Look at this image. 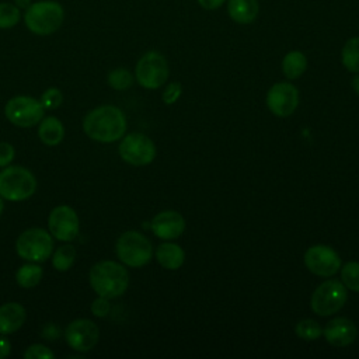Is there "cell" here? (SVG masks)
I'll list each match as a JSON object with an SVG mask.
<instances>
[{
    "mask_svg": "<svg viewBox=\"0 0 359 359\" xmlns=\"http://www.w3.org/2000/svg\"><path fill=\"white\" fill-rule=\"evenodd\" d=\"M36 180L34 174L20 165L6 167L0 172V196L6 201L20 202L34 195Z\"/></svg>",
    "mask_w": 359,
    "mask_h": 359,
    "instance_id": "277c9868",
    "label": "cell"
},
{
    "mask_svg": "<svg viewBox=\"0 0 359 359\" xmlns=\"http://www.w3.org/2000/svg\"><path fill=\"white\" fill-rule=\"evenodd\" d=\"M53 352L42 344H34L24 352L25 359H53Z\"/></svg>",
    "mask_w": 359,
    "mask_h": 359,
    "instance_id": "f546056e",
    "label": "cell"
},
{
    "mask_svg": "<svg viewBox=\"0 0 359 359\" xmlns=\"http://www.w3.org/2000/svg\"><path fill=\"white\" fill-rule=\"evenodd\" d=\"M38 136L46 146H56L63 140L65 136L63 123L56 116L42 118L38 128Z\"/></svg>",
    "mask_w": 359,
    "mask_h": 359,
    "instance_id": "ffe728a7",
    "label": "cell"
},
{
    "mask_svg": "<svg viewBox=\"0 0 359 359\" xmlns=\"http://www.w3.org/2000/svg\"><path fill=\"white\" fill-rule=\"evenodd\" d=\"M185 230V220L175 210H163L151 220V231L163 240L178 238Z\"/></svg>",
    "mask_w": 359,
    "mask_h": 359,
    "instance_id": "9a60e30c",
    "label": "cell"
},
{
    "mask_svg": "<svg viewBox=\"0 0 359 359\" xmlns=\"http://www.w3.org/2000/svg\"><path fill=\"white\" fill-rule=\"evenodd\" d=\"M156 258L163 268L175 271L182 266L185 261V254L178 244L163 243L156 250Z\"/></svg>",
    "mask_w": 359,
    "mask_h": 359,
    "instance_id": "d6986e66",
    "label": "cell"
},
{
    "mask_svg": "<svg viewBox=\"0 0 359 359\" xmlns=\"http://www.w3.org/2000/svg\"><path fill=\"white\" fill-rule=\"evenodd\" d=\"M226 0H198L199 6L205 10H216L219 8L220 6H223Z\"/></svg>",
    "mask_w": 359,
    "mask_h": 359,
    "instance_id": "e575fe53",
    "label": "cell"
},
{
    "mask_svg": "<svg viewBox=\"0 0 359 359\" xmlns=\"http://www.w3.org/2000/svg\"><path fill=\"white\" fill-rule=\"evenodd\" d=\"M11 352V342L8 338L3 337V334L0 335V359H4L10 355Z\"/></svg>",
    "mask_w": 359,
    "mask_h": 359,
    "instance_id": "836d02e7",
    "label": "cell"
},
{
    "mask_svg": "<svg viewBox=\"0 0 359 359\" xmlns=\"http://www.w3.org/2000/svg\"><path fill=\"white\" fill-rule=\"evenodd\" d=\"M65 20V10L55 0H39L25 8L24 22L35 35H50L56 32Z\"/></svg>",
    "mask_w": 359,
    "mask_h": 359,
    "instance_id": "3957f363",
    "label": "cell"
},
{
    "mask_svg": "<svg viewBox=\"0 0 359 359\" xmlns=\"http://www.w3.org/2000/svg\"><path fill=\"white\" fill-rule=\"evenodd\" d=\"M133 76L128 69L116 67L108 73V84L114 90H126L132 86Z\"/></svg>",
    "mask_w": 359,
    "mask_h": 359,
    "instance_id": "4316f807",
    "label": "cell"
},
{
    "mask_svg": "<svg viewBox=\"0 0 359 359\" xmlns=\"http://www.w3.org/2000/svg\"><path fill=\"white\" fill-rule=\"evenodd\" d=\"M76 259V248L72 244H65L56 248L52 254V265L55 269L65 272L72 268Z\"/></svg>",
    "mask_w": 359,
    "mask_h": 359,
    "instance_id": "cb8c5ba5",
    "label": "cell"
},
{
    "mask_svg": "<svg viewBox=\"0 0 359 359\" xmlns=\"http://www.w3.org/2000/svg\"><path fill=\"white\" fill-rule=\"evenodd\" d=\"M88 280L90 286L98 296L114 299L126 292L129 286V273L123 265L105 259L93 265Z\"/></svg>",
    "mask_w": 359,
    "mask_h": 359,
    "instance_id": "7a4b0ae2",
    "label": "cell"
},
{
    "mask_svg": "<svg viewBox=\"0 0 359 359\" xmlns=\"http://www.w3.org/2000/svg\"><path fill=\"white\" fill-rule=\"evenodd\" d=\"M43 112L45 108L41 101L28 95L13 97L4 107L6 118L20 128H31L39 123L43 118Z\"/></svg>",
    "mask_w": 359,
    "mask_h": 359,
    "instance_id": "9c48e42d",
    "label": "cell"
},
{
    "mask_svg": "<svg viewBox=\"0 0 359 359\" xmlns=\"http://www.w3.org/2000/svg\"><path fill=\"white\" fill-rule=\"evenodd\" d=\"M306 268L318 276H332L341 269V258L330 245L317 244L304 252Z\"/></svg>",
    "mask_w": 359,
    "mask_h": 359,
    "instance_id": "8fae6325",
    "label": "cell"
},
{
    "mask_svg": "<svg viewBox=\"0 0 359 359\" xmlns=\"http://www.w3.org/2000/svg\"><path fill=\"white\" fill-rule=\"evenodd\" d=\"M83 130L95 142L111 143L125 135L126 118L118 107L101 105L84 116Z\"/></svg>",
    "mask_w": 359,
    "mask_h": 359,
    "instance_id": "6da1fadb",
    "label": "cell"
},
{
    "mask_svg": "<svg viewBox=\"0 0 359 359\" xmlns=\"http://www.w3.org/2000/svg\"><path fill=\"white\" fill-rule=\"evenodd\" d=\"M15 250L25 261L43 262L53 252V238L46 230L32 227L18 236Z\"/></svg>",
    "mask_w": 359,
    "mask_h": 359,
    "instance_id": "8992f818",
    "label": "cell"
},
{
    "mask_svg": "<svg viewBox=\"0 0 359 359\" xmlns=\"http://www.w3.org/2000/svg\"><path fill=\"white\" fill-rule=\"evenodd\" d=\"M306 69H307V57L303 52L290 50L289 53L285 55L282 60V72L287 79L294 80L300 77L306 72Z\"/></svg>",
    "mask_w": 359,
    "mask_h": 359,
    "instance_id": "44dd1931",
    "label": "cell"
},
{
    "mask_svg": "<svg viewBox=\"0 0 359 359\" xmlns=\"http://www.w3.org/2000/svg\"><path fill=\"white\" fill-rule=\"evenodd\" d=\"M14 154H15L14 147L7 142H1L0 143V168L7 167L13 161Z\"/></svg>",
    "mask_w": 359,
    "mask_h": 359,
    "instance_id": "d6a6232c",
    "label": "cell"
},
{
    "mask_svg": "<svg viewBox=\"0 0 359 359\" xmlns=\"http://www.w3.org/2000/svg\"><path fill=\"white\" fill-rule=\"evenodd\" d=\"M111 310V304L108 302L107 297H102V296H98L93 304H91V313L95 316V317H105Z\"/></svg>",
    "mask_w": 359,
    "mask_h": 359,
    "instance_id": "1f68e13d",
    "label": "cell"
},
{
    "mask_svg": "<svg viewBox=\"0 0 359 359\" xmlns=\"http://www.w3.org/2000/svg\"><path fill=\"white\" fill-rule=\"evenodd\" d=\"M21 20V10L8 1L0 3V29H8L15 27Z\"/></svg>",
    "mask_w": 359,
    "mask_h": 359,
    "instance_id": "d4e9b609",
    "label": "cell"
},
{
    "mask_svg": "<svg viewBox=\"0 0 359 359\" xmlns=\"http://www.w3.org/2000/svg\"><path fill=\"white\" fill-rule=\"evenodd\" d=\"M48 226L50 234L60 241L74 240L80 229L77 213L67 205H59L52 209L49 213Z\"/></svg>",
    "mask_w": 359,
    "mask_h": 359,
    "instance_id": "7c38bea8",
    "label": "cell"
},
{
    "mask_svg": "<svg viewBox=\"0 0 359 359\" xmlns=\"http://www.w3.org/2000/svg\"><path fill=\"white\" fill-rule=\"evenodd\" d=\"M259 11L257 0H227V13L237 24H251Z\"/></svg>",
    "mask_w": 359,
    "mask_h": 359,
    "instance_id": "ac0fdd59",
    "label": "cell"
},
{
    "mask_svg": "<svg viewBox=\"0 0 359 359\" xmlns=\"http://www.w3.org/2000/svg\"><path fill=\"white\" fill-rule=\"evenodd\" d=\"M65 338L67 345L79 352L91 351L100 338V330L97 324L88 318H77L72 321L66 331Z\"/></svg>",
    "mask_w": 359,
    "mask_h": 359,
    "instance_id": "5bb4252c",
    "label": "cell"
},
{
    "mask_svg": "<svg viewBox=\"0 0 359 359\" xmlns=\"http://www.w3.org/2000/svg\"><path fill=\"white\" fill-rule=\"evenodd\" d=\"M323 334L328 344L334 346H346L356 339L358 328L351 320L345 317H335L327 323Z\"/></svg>",
    "mask_w": 359,
    "mask_h": 359,
    "instance_id": "2e32d148",
    "label": "cell"
},
{
    "mask_svg": "<svg viewBox=\"0 0 359 359\" xmlns=\"http://www.w3.org/2000/svg\"><path fill=\"white\" fill-rule=\"evenodd\" d=\"M168 63L165 57L157 50L146 52L136 63L135 77L137 83L147 88L156 90L161 87L168 79Z\"/></svg>",
    "mask_w": 359,
    "mask_h": 359,
    "instance_id": "52a82bcc",
    "label": "cell"
},
{
    "mask_svg": "<svg viewBox=\"0 0 359 359\" xmlns=\"http://www.w3.org/2000/svg\"><path fill=\"white\" fill-rule=\"evenodd\" d=\"M31 3H32L31 0H14V4H15L20 10H21V8H24V10L28 8V7L31 6Z\"/></svg>",
    "mask_w": 359,
    "mask_h": 359,
    "instance_id": "d590c367",
    "label": "cell"
},
{
    "mask_svg": "<svg viewBox=\"0 0 359 359\" xmlns=\"http://www.w3.org/2000/svg\"><path fill=\"white\" fill-rule=\"evenodd\" d=\"M42 275H43V271L39 265H36L34 262L25 264L18 268V271L15 273V280L21 287L29 289L39 283V280L42 279Z\"/></svg>",
    "mask_w": 359,
    "mask_h": 359,
    "instance_id": "7402d4cb",
    "label": "cell"
},
{
    "mask_svg": "<svg viewBox=\"0 0 359 359\" xmlns=\"http://www.w3.org/2000/svg\"><path fill=\"white\" fill-rule=\"evenodd\" d=\"M181 94H182V86H181V83H178V81H172V83H170L167 87H165V90L163 91V101L165 102V104H174L180 97H181Z\"/></svg>",
    "mask_w": 359,
    "mask_h": 359,
    "instance_id": "4dcf8cb0",
    "label": "cell"
},
{
    "mask_svg": "<svg viewBox=\"0 0 359 359\" xmlns=\"http://www.w3.org/2000/svg\"><path fill=\"white\" fill-rule=\"evenodd\" d=\"M294 332L299 338H302L304 341H314L323 334V330L316 320L304 318L296 324Z\"/></svg>",
    "mask_w": 359,
    "mask_h": 359,
    "instance_id": "484cf974",
    "label": "cell"
},
{
    "mask_svg": "<svg viewBox=\"0 0 359 359\" xmlns=\"http://www.w3.org/2000/svg\"><path fill=\"white\" fill-rule=\"evenodd\" d=\"M41 104H42V107L45 108V109H55V108H57L60 104H62V101H63V95H62V93H60V90L59 88H56V87H50V88H48L42 95H41Z\"/></svg>",
    "mask_w": 359,
    "mask_h": 359,
    "instance_id": "f1b7e54d",
    "label": "cell"
},
{
    "mask_svg": "<svg viewBox=\"0 0 359 359\" xmlns=\"http://www.w3.org/2000/svg\"><path fill=\"white\" fill-rule=\"evenodd\" d=\"M25 309L15 302L0 306V334L7 335L18 331L25 321Z\"/></svg>",
    "mask_w": 359,
    "mask_h": 359,
    "instance_id": "e0dca14e",
    "label": "cell"
},
{
    "mask_svg": "<svg viewBox=\"0 0 359 359\" xmlns=\"http://www.w3.org/2000/svg\"><path fill=\"white\" fill-rule=\"evenodd\" d=\"M3 209H4V203H3V198L0 196V215L3 213Z\"/></svg>",
    "mask_w": 359,
    "mask_h": 359,
    "instance_id": "74e56055",
    "label": "cell"
},
{
    "mask_svg": "<svg viewBox=\"0 0 359 359\" xmlns=\"http://www.w3.org/2000/svg\"><path fill=\"white\" fill-rule=\"evenodd\" d=\"M341 280L345 287L359 292V262L349 261L341 269Z\"/></svg>",
    "mask_w": 359,
    "mask_h": 359,
    "instance_id": "83f0119b",
    "label": "cell"
},
{
    "mask_svg": "<svg viewBox=\"0 0 359 359\" xmlns=\"http://www.w3.org/2000/svg\"><path fill=\"white\" fill-rule=\"evenodd\" d=\"M116 255L125 265L140 268L150 261L153 247L146 236L139 231L129 230L119 236L116 241Z\"/></svg>",
    "mask_w": 359,
    "mask_h": 359,
    "instance_id": "5b68a950",
    "label": "cell"
},
{
    "mask_svg": "<svg viewBox=\"0 0 359 359\" xmlns=\"http://www.w3.org/2000/svg\"><path fill=\"white\" fill-rule=\"evenodd\" d=\"M119 156L132 165H147L156 157L153 140L143 133H129L119 143Z\"/></svg>",
    "mask_w": 359,
    "mask_h": 359,
    "instance_id": "30bf717a",
    "label": "cell"
},
{
    "mask_svg": "<svg viewBox=\"0 0 359 359\" xmlns=\"http://www.w3.org/2000/svg\"><path fill=\"white\" fill-rule=\"evenodd\" d=\"M342 65L351 73H359V36L349 38L341 52Z\"/></svg>",
    "mask_w": 359,
    "mask_h": 359,
    "instance_id": "603a6c76",
    "label": "cell"
},
{
    "mask_svg": "<svg viewBox=\"0 0 359 359\" xmlns=\"http://www.w3.org/2000/svg\"><path fill=\"white\" fill-rule=\"evenodd\" d=\"M351 86H352V88L355 90V93L359 94V74H356V76L351 80Z\"/></svg>",
    "mask_w": 359,
    "mask_h": 359,
    "instance_id": "8d00e7d4",
    "label": "cell"
},
{
    "mask_svg": "<svg viewBox=\"0 0 359 359\" xmlns=\"http://www.w3.org/2000/svg\"><path fill=\"white\" fill-rule=\"evenodd\" d=\"M346 287L341 280L330 279L316 287L311 296V309L318 316L338 313L346 302Z\"/></svg>",
    "mask_w": 359,
    "mask_h": 359,
    "instance_id": "ba28073f",
    "label": "cell"
},
{
    "mask_svg": "<svg viewBox=\"0 0 359 359\" xmlns=\"http://www.w3.org/2000/svg\"><path fill=\"white\" fill-rule=\"evenodd\" d=\"M266 105L273 115L280 118L289 116L299 105V91L292 83H275L268 90Z\"/></svg>",
    "mask_w": 359,
    "mask_h": 359,
    "instance_id": "4fadbf2b",
    "label": "cell"
}]
</instances>
